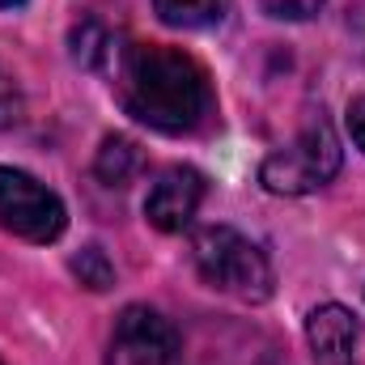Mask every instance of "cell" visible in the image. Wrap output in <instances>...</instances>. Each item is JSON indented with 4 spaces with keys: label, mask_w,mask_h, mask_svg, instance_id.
Returning <instances> with one entry per match:
<instances>
[{
    "label": "cell",
    "mask_w": 365,
    "mask_h": 365,
    "mask_svg": "<svg viewBox=\"0 0 365 365\" xmlns=\"http://www.w3.org/2000/svg\"><path fill=\"white\" fill-rule=\"evenodd\" d=\"M110 86L119 106L166 136H182L208 123L217 98L204 64L166 43H128L110 51Z\"/></svg>",
    "instance_id": "1"
},
{
    "label": "cell",
    "mask_w": 365,
    "mask_h": 365,
    "mask_svg": "<svg viewBox=\"0 0 365 365\" xmlns=\"http://www.w3.org/2000/svg\"><path fill=\"white\" fill-rule=\"evenodd\" d=\"M195 272L217 293H230L238 302H264L272 297V264L268 255L230 225H204L191 242Z\"/></svg>",
    "instance_id": "2"
},
{
    "label": "cell",
    "mask_w": 365,
    "mask_h": 365,
    "mask_svg": "<svg viewBox=\"0 0 365 365\" xmlns=\"http://www.w3.org/2000/svg\"><path fill=\"white\" fill-rule=\"evenodd\" d=\"M340 175V140L323 115H310V123L259 166V182L276 195H310Z\"/></svg>",
    "instance_id": "3"
},
{
    "label": "cell",
    "mask_w": 365,
    "mask_h": 365,
    "mask_svg": "<svg viewBox=\"0 0 365 365\" xmlns=\"http://www.w3.org/2000/svg\"><path fill=\"white\" fill-rule=\"evenodd\" d=\"M0 225L26 242H56L68 225L64 200L34 175L0 166Z\"/></svg>",
    "instance_id": "4"
},
{
    "label": "cell",
    "mask_w": 365,
    "mask_h": 365,
    "mask_svg": "<svg viewBox=\"0 0 365 365\" xmlns=\"http://www.w3.org/2000/svg\"><path fill=\"white\" fill-rule=\"evenodd\" d=\"M106 365H187L179 331L149 306H128L115 319Z\"/></svg>",
    "instance_id": "5"
},
{
    "label": "cell",
    "mask_w": 365,
    "mask_h": 365,
    "mask_svg": "<svg viewBox=\"0 0 365 365\" xmlns=\"http://www.w3.org/2000/svg\"><path fill=\"white\" fill-rule=\"evenodd\" d=\"M200 204H204V175L191 170V166H170V170H162L153 179V187H149L145 217L162 234H182L195 221Z\"/></svg>",
    "instance_id": "6"
},
{
    "label": "cell",
    "mask_w": 365,
    "mask_h": 365,
    "mask_svg": "<svg viewBox=\"0 0 365 365\" xmlns=\"http://www.w3.org/2000/svg\"><path fill=\"white\" fill-rule=\"evenodd\" d=\"M306 340L314 349V357L327 365H344L357 349V319L344 306H319L306 319Z\"/></svg>",
    "instance_id": "7"
},
{
    "label": "cell",
    "mask_w": 365,
    "mask_h": 365,
    "mask_svg": "<svg viewBox=\"0 0 365 365\" xmlns=\"http://www.w3.org/2000/svg\"><path fill=\"white\" fill-rule=\"evenodd\" d=\"M93 170H98V179L106 182V187H128L132 175L140 170V149H136V140H128V136H106L102 149H98Z\"/></svg>",
    "instance_id": "8"
},
{
    "label": "cell",
    "mask_w": 365,
    "mask_h": 365,
    "mask_svg": "<svg viewBox=\"0 0 365 365\" xmlns=\"http://www.w3.org/2000/svg\"><path fill=\"white\" fill-rule=\"evenodd\" d=\"M158 17L179 30H208L230 13V0H153Z\"/></svg>",
    "instance_id": "9"
},
{
    "label": "cell",
    "mask_w": 365,
    "mask_h": 365,
    "mask_svg": "<svg viewBox=\"0 0 365 365\" xmlns=\"http://www.w3.org/2000/svg\"><path fill=\"white\" fill-rule=\"evenodd\" d=\"M110 51H115V38H110L93 17H86V21L73 30V60H77V64L102 68V64H110Z\"/></svg>",
    "instance_id": "10"
},
{
    "label": "cell",
    "mask_w": 365,
    "mask_h": 365,
    "mask_svg": "<svg viewBox=\"0 0 365 365\" xmlns=\"http://www.w3.org/2000/svg\"><path fill=\"white\" fill-rule=\"evenodd\" d=\"M73 272L86 289H110V280H115V268L102 247H86L81 255H73Z\"/></svg>",
    "instance_id": "11"
},
{
    "label": "cell",
    "mask_w": 365,
    "mask_h": 365,
    "mask_svg": "<svg viewBox=\"0 0 365 365\" xmlns=\"http://www.w3.org/2000/svg\"><path fill=\"white\" fill-rule=\"evenodd\" d=\"M259 4L280 21H306V17H314L323 9V0H259Z\"/></svg>",
    "instance_id": "12"
},
{
    "label": "cell",
    "mask_w": 365,
    "mask_h": 365,
    "mask_svg": "<svg viewBox=\"0 0 365 365\" xmlns=\"http://www.w3.org/2000/svg\"><path fill=\"white\" fill-rule=\"evenodd\" d=\"M349 132H353L357 149L365 153V98H357V102L349 106Z\"/></svg>",
    "instance_id": "13"
},
{
    "label": "cell",
    "mask_w": 365,
    "mask_h": 365,
    "mask_svg": "<svg viewBox=\"0 0 365 365\" xmlns=\"http://www.w3.org/2000/svg\"><path fill=\"white\" fill-rule=\"evenodd\" d=\"M17 4H26V0H0V9H17Z\"/></svg>",
    "instance_id": "14"
}]
</instances>
